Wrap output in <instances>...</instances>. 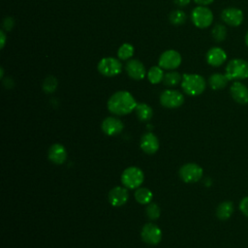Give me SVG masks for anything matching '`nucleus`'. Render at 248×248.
<instances>
[{"label":"nucleus","instance_id":"f257e3e1","mask_svg":"<svg viewBox=\"0 0 248 248\" xmlns=\"http://www.w3.org/2000/svg\"><path fill=\"white\" fill-rule=\"evenodd\" d=\"M137 102L128 91H117L108 101V110L116 115H126L137 107Z\"/></svg>","mask_w":248,"mask_h":248},{"label":"nucleus","instance_id":"f03ea898","mask_svg":"<svg viewBox=\"0 0 248 248\" xmlns=\"http://www.w3.org/2000/svg\"><path fill=\"white\" fill-rule=\"evenodd\" d=\"M204 78L198 74H184L182 76L181 87L183 91L190 96L201 95L205 89Z\"/></svg>","mask_w":248,"mask_h":248},{"label":"nucleus","instance_id":"7ed1b4c3","mask_svg":"<svg viewBox=\"0 0 248 248\" xmlns=\"http://www.w3.org/2000/svg\"><path fill=\"white\" fill-rule=\"evenodd\" d=\"M225 75L229 80H243L248 78V62L242 58L230 60L225 69Z\"/></svg>","mask_w":248,"mask_h":248},{"label":"nucleus","instance_id":"20e7f679","mask_svg":"<svg viewBox=\"0 0 248 248\" xmlns=\"http://www.w3.org/2000/svg\"><path fill=\"white\" fill-rule=\"evenodd\" d=\"M144 175L137 167H129L122 172L121 182L128 189H138L143 182Z\"/></svg>","mask_w":248,"mask_h":248},{"label":"nucleus","instance_id":"39448f33","mask_svg":"<svg viewBox=\"0 0 248 248\" xmlns=\"http://www.w3.org/2000/svg\"><path fill=\"white\" fill-rule=\"evenodd\" d=\"M191 18L198 28H207L213 21V13L206 6H198L192 11Z\"/></svg>","mask_w":248,"mask_h":248},{"label":"nucleus","instance_id":"423d86ee","mask_svg":"<svg viewBox=\"0 0 248 248\" xmlns=\"http://www.w3.org/2000/svg\"><path fill=\"white\" fill-rule=\"evenodd\" d=\"M97 68L101 75L111 78L121 73L122 64L114 57H105L99 61Z\"/></svg>","mask_w":248,"mask_h":248},{"label":"nucleus","instance_id":"0eeeda50","mask_svg":"<svg viewBox=\"0 0 248 248\" xmlns=\"http://www.w3.org/2000/svg\"><path fill=\"white\" fill-rule=\"evenodd\" d=\"M179 176L186 183H194L202 178V169L198 164L187 163L180 168Z\"/></svg>","mask_w":248,"mask_h":248},{"label":"nucleus","instance_id":"6e6552de","mask_svg":"<svg viewBox=\"0 0 248 248\" xmlns=\"http://www.w3.org/2000/svg\"><path fill=\"white\" fill-rule=\"evenodd\" d=\"M160 103L168 108H179L184 103V96L177 90L167 89L161 93Z\"/></svg>","mask_w":248,"mask_h":248},{"label":"nucleus","instance_id":"1a4fd4ad","mask_svg":"<svg viewBox=\"0 0 248 248\" xmlns=\"http://www.w3.org/2000/svg\"><path fill=\"white\" fill-rule=\"evenodd\" d=\"M221 19L229 26L237 27L242 24L244 15L243 12L236 7H228L222 11Z\"/></svg>","mask_w":248,"mask_h":248},{"label":"nucleus","instance_id":"9d476101","mask_svg":"<svg viewBox=\"0 0 248 248\" xmlns=\"http://www.w3.org/2000/svg\"><path fill=\"white\" fill-rule=\"evenodd\" d=\"M181 55L174 49L164 51L159 57V66L166 70H174L181 64Z\"/></svg>","mask_w":248,"mask_h":248},{"label":"nucleus","instance_id":"9b49d317","mask_svg":"<svg viewBox=\"0 0 248 248\" xmlns=\"http://www.w3.org/2000/svg\"><path fill=\"white\" fill-rule=\"evenodd\" d=\"M140 235L142 240L149 245H157L162 239V232L160 228L153 223L145 224L141 229Z\"/></svg>","mask_w":248,"mask_h":248},{"label":"nucleus","instance_id":"f8f14e48","mask_svg":"<svg viewBox=\"0 0 248 248\" xmlns=\"http://www.w3.org/2000/svg\"><path fill=\"white\" fill-rule=\"evenodd\" d=\"M232 98L240 105L248 104V88L241 81L236 80L230 87Z\"/></svg>","mask_w":248,"mask_h":248},{"label":"nucleus","instance_id":"ddd939ff","mask_svg":"<svg viewBox=\"0 0 248 248\" xmlns=\"http://www.w3.org/2000/svg\"><path fill=\"white\" fill-rule=\"evenodd\" d=\"M205 59L208 65L212 67H220L227 60V53L223 48L219 46H213L206 52Z\"/></svg>","mask_w":248,"mask_h":248},{"label":"nucleus","instance_id":"4468645a","mask_svg":"<svg viewBox=\"0 0 248 248\" xmlns=\"http://www.w3.org/2000/svg\"><path fill=\"white\" fill-rule=\"evenodd\" d=\"M125 70L128 76L136 80L142 79L146 75V70L143 64L137 59L129 60L125 65Z\"/></svg>","mask_w":248,"mask_h":248},{"label":"nucleus","instance_id":"2eb2a0df","mask_svg":"<svg viewBox=\"0 0 248 248\" xmlns=\"http://www.w3.org/2000/svg\"><path fill=\"white\" fill-rule=\"evenodd\" d=\"M124 128L123 122L116 117H107L102 122V130L108 136H115L122 132Z\"/></svg>","mask_w":248,"mask_h":248},{"label":"nucleus","instance_id":"dca6fc26","mask_svg":"<svg viewBox=\"0 0 248 248\" xmlns=\"http://www.w3.org/2000/svg\"><path fill=\"white\" fill-rule=\"evenodd\" d=\"M129 194L125 187L116 186L108 193V202L113 206H121L128 201Z\"/></svg>","mask_w":248,"mask_h":248},{"label":"nucleus","instance_id":"f3484780","mask_svg":"<svg viewBox=\"0 0 248 248\" xmlns=\"http://www.w3.org/2000/svg\"><path fill=\"white\" fill-rule=\"evenodd\" d=\"M140 148L147 154H154L159 148V140L152 133L144 134L140 139Z\"/></svg>","mask_w":248,"mask_h":248},{"label":"nucleus","instance_id":"a211bd4d","mask_svg":"<svg viewBox=\"0 0 248 248\" xmlns=\"http://www.w3.org/2000/svg\"><path fill=\"white\" fill-rule=\"evenodd\" d=\"M47 156H48V159L52 163H54L56 165H60L66 161L67 151L62 144L54 143L49 147Z\"/></svg>","mask_w":248,"mask_h":248},{"label":"nucleus","instance_id":"6ab92c4d","mask_svg":"<svg viewBox=\"0 0 248 248\" xmlns=\"http://www.w3.org/2000/svg\"><path fill=\"white\" fill-rule=\"evenodd\" d=\"M229 78H227V76L225 74H221V73H215L212 74L209 78H208V83L209 86L213 89V90H220L223 89L227 86L228 82H229Z\"/></svg>","mask_w":248,"mask_h":248},{"label":"nucleus","instance_id":"aec40b11","mask_svg":"<svg viewBox=\"0 0 248 248\" xmlns=\"http://www.w3.org/2000/svg\"><path fill=\"white\" fill-rule=\"evenodd\" d=\"M233 203L232 202L226 201L221 202L216 209V215L220 220H227L229 219L232 214L233 213Z\"/></svg>","mask_w":248,"mask_h":248},{"label":"nucleus","instance_id":"412c9836","mask_svg":"<svg viewBox=\"0 0 248 248\" xmlns=\"http://www.w3.org/2000/svg\"><path fill=\"white\" fill-rule=\"evenodd\" d=\"M135 110H136V114H137L138 118L140 121H147V120L151 119V117L153 115L152 108L147 104H144V103L138 104Z\"/></svg>","mask_w":248,"mask_h":248},{"label":"nucleus","instance_id":"4be33fe9","mask_svg":"<svg viewBox=\"0 0 248 248\" xmlns=\"http://www.w3.org/2000/svg\"><path fill=\"white\" fill-rule=\"evenodd\" d=\"M152 192L147 188H138L135 192V199L141 204H148L152 200Z\"/></svg>","mask_w":248,"mask_h":248},{"label":"nucleus","instance_id":"5701e85b","mask_svg":"<svg viewBox=\"0 0 248 248\" xmlns=\"http://www.w3.org/2000/svg\"><path fill=\"white\" fill-rule=\"evenodd\" d=\"M147 78L152 84L161 82L164 78V72L160 66H153L147 72Z\"/></svg>","mask_w":248,"mask_h":248},{"label":"nucleus","instance_id":"b1692460","mask_svg":"<svg viewBox=\"0 0 248 248\" xmlns=\"http://www.w3.org/2000/svg\"><path fill=\"white\" fill-rule=\"evenodd\" d=\"M182 80V77L178 72L170 71L164 75L163 81L167 86H175Z\"/></svg>","mask_w":248,"mask_h":248},{"label":"nucleus","instance_id":"393cba45","mask_svg":"<svg viewBox=\"0 0 248 248\" xmlns=\"http://www.w3.org/2000/svg\"><path fill=\"white\" fill-rule=\"evenodd\" d=\"M212 38L216 42H223L227 38V28L224 24L217 23L211 30Z\"/></svg>","mask_w":248,"mask_h":248},{"label":"nucleus","instance_id":"a878e982","mask_svg":"<svg viewBox=\"0 0 248 248\" xmlns=\"http://www.w3.org/2000/svg\"><path fill=\"white\" fill-rule=\"evenodd\" d=\"M134 54V46L129 43H124L120 46L117 50V56L121 60H127L131 58Z\"/></svg>","mask_w":248,"mask_h":248},{"label":"nucleus","instance_id":"bb28decb","mask_svg":"<svg viewBox=\"0 0 248 248\" xmlns=\"http://www.w3.org/2000/svg\"><path fill=\"white\" fill-rule=\"evenodd\" d=\"M170 21L174 25H181L186 20V14L181 10L172 11L169 16Z\"/></svg>","mask_w":248,"mask_h":248},{"label":"nucleus","instance_id":"cd10ccee","mask_svg":"<svg viewBox=\"0 0 248 248\" xmlns=\"http://www.w3.org/2000/svg\"><path fill=\"white\" fill-rule=\"evenodd\" d=\"M56 87H57V79L54 77L49 76L45 78L44 83H43V89L46 93L54 92Z\"/></svg>","mask_w":248,"mask_h":248},{"label":"nucleus","instance_id":"c85d7f7f","mask_svg":"<svg viewBox=\"0 0 248 248\" xmlns=\"http://www.w3.org/2000/svg\"><path fill=\"white\" fill-rule=\"evenodd\" d=\"M145 212H146V216L149 219L155 220V219L159 218L161 210H160V207L158 206L157 203H148L146 208H145Z\"/></svg>","mask_w":248,"mask_h":248},{"label":"nucleus","instance_id":"c756f323","mask_svg":"<svg viewBox=\"0 0 248 248\" xmlns=\"http://www.w3.org/2000/svg\"><path fill=\"white\" fill-rule=\"evenodd\" d=\"M239 209L245 216L248 217V197H245L240 201Z\"/></svg>","mask_w":248,"mask_h":248},{"label":"nucleus","instance_id":"7c9ffc66","mask_svg":"<svg viewBox=\"0 0 248 248\" xmlns=\"http://www.w3.org/2000/svg\"><path fill=\"white\" fill-rule=\"evenodd\" d=\"M3 27L7 31H10L14 27V19L12 17H6L3 21Z\"/></svg>","mask_w":248,"mask_h":248},{"label":"nucleus","instance_id":"2f4dec72","mask_svg":"<svg viewBox=\"0 0 248 248\" xmlns=\"http://www.w3.org/2000/svg\"><path fill=\"white\" fill-rule=\"evenodd\" d=\"M175 5L178 7H184L190 3L191 0H173Z\"/></svg>","mask_w":248,"mask_h":248},{"label":"nucleus","instance_id":"473e14b6","mask_svg":"<svg viewBox=\"0 0 248 248\" xmlns=\"http://www.w3.org/2000/svg\"><path fill=\"white\" fill-rule=\"evenodd\" d=\"M194 1H195V3L199 4L200 6H207L211 3H213L214 0H194Z\"/></svg>","mask_w":248,"mask_h":248},{"label":"nucleus","instance_id":"72a5a7b5","mask_svg":"<svg viewBox=\"0 0 248 248\" xmlns=\"http://www.w3.org/2000/svg\"><path fill=\"white\" fill-rule=\"evenodd\" d=\"M0 37H1V48H3L5 46V42H6V35L3 30L0 31Z\"/></svg>","mask_w":248,"mask_h":248},{"label":"nucleus","instance_id":"f704fd0d","mask_svg":"<svg viewBox=\"0 0 248 248\" xmlns=\"http://www.w3.org/2000/svg\"><path fill=\"white\" fill-rule=\"evenodd\" d=\"M244 42H245V45L248 46V30H247V32H246V34L244 36Z\"/></svg>","mask_w":248,"mask_h":248}]
</instances>
